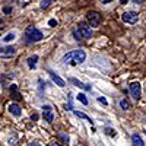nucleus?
<instances>
[{
    "instance_id": "obj_1",
    "label": "nucleus",
    "mask_w": 146,
    "mask_h": 146,
    "mask_svg": "<svg viewBox=\"0 0 146 146\" xmlns=\"http://www.w3.org/2000/svg\"><path fill=\"white\" fill-rule=\"evenodd\" d=\"M85 58H86V53L83 50H73V51H69L67 54L63 56L62 62L64 64H80L85 62Z\"/></svg>"
},
{
    "instance_id": "obj_2",
    "label": "nucleus",
    "mask_w": 146,
    "mask_h": 146,
    "mask_svg": "<svg viewBox=\"0 0 146 146\" xmlns=\"http://www.w3.org/2000/svg\"><path fill=\"white\" fill-rule=\"evenodd\" d=\"M25 36L29 41H40V40H42V32L34 27H28L25 31Z\"/></svg>"
},
{
    "instance_id": "obj_3",
    "label": "nucleus",
    "mask_w": 146,
    "mask_h": 146,
    "mask_svg": "<svg viewBox=\"0 0 146 146\" xmlns=\"http://www.w3.org/2000/svg\"><path fill=\"white\" fill-rule=\"evenodd\" d=\"M78 32L79 35L82 36V38H91V35H92V29L91 27L88 25L86 22H80L79 25H78Z\"/></svg>"
},
{
    "instance_id": "obj_4",
    "label": "nucleus",
    "mask_w": 146,
    "mask_h": 146,
    "mask_svg": "<svg viewBox=\"0 0 146 146\" xmlns=\"http://www.w3.org/2000/svg\"><path fill=\"white\" fill-rule=\"evenodd\" d=\"M88 22L91 23V27H100V23H101V15L98 13V12H95V10H91L88 12Z\"/></svg>"
},
{
    "instance_id": "obj_5",
    "label": "nucleus",
    "mask_w": 146,
    "mask_h": 146,
    "mask_svg": "<svg viewBox=\"0 0 146 146\" xmlns=\"http://www.w3.org/2000/svg\"><path fill=\"white\" fill-rule=\"evenodd\" d=\"M130 94L133 96V100H136V101L140 98V95H142V86H140L139 82H131L130 83Z\"/></svg>"
},
{
    "instance_id": "obj_6",
    "label": "nucleus",
    "mask_w": 146,
    "mask_h": 146,
    "mask_svg": "<svg viewBox=\"0 0 146 146\" xmlns=\"http://www.w3.org/2000/svg\"><path fill=\"white\" fill-rule=\"evenodd\" d=\"M121 19H123L126 23H136L139 16L136 12H133V10H129V12H124L123 15H121Z\"/></svg>"
},
{
    "instance_id": "obj_7",
    "label": "nucleus",
    "mask_w": 146,
    "mask_h": 146,
    "mask_svg": "<svg viewBox=\"0 0 146 146\" xmlns=\"http://www.w3.org/2000/svg\"><path fill=\"white\" fill-rule=\"evenodd\" d=\"M42 117H44V120L47 121V123H53L54 114H53V110H51L50 105H44L42 107Z\"/></svg>"
},
{
    "instance_id": "obj_8",
    "label": "nucleus",
    "mask_w": 146,
    "mask_h": 146,
    "mask_svg": "<svg viewBox=\"0 0 146 146\" xmlns=\"http://www.w3.org/2000/svg\"><path fill=\"white\" fill-rule=\"evenodd\" d=\"M9 113H12L13 115H16V117H19L21 114H22V108L18 105V104H9Z\"/></svg>"
},
{
    "instance_id": "obj_9",
    "label": "nucleus",
    "mask_w": 146,
    "mask_h": 146,
    "mask_svg": "<svg viewBox=\"0 0 146 146\" xmlns=\"http://www.w3.org/2000/svg\"><path fill=\"white\" fill-rule=\"evenodd\" d=\"M50 76H51V79H53V82H56V85H58V86L60 88H63L64 86V80L62 79V78H60V76H57L56 75V73H53V72H50Z\"/></svg>"
},
{
    "instance_id": "obj_10",
    "label": "nucleus",
    "mask_w": 146,
    "mask_h": 146,
    "mask_svg": "<svg viewBox=\"0 0 146 146\" xmlns=\"http://www.w3.org/2000/svg\"><path fill=\"white\" fill-rule=\"evenodd\" d=\"M131 140H133V145H135V146H145L142 137L137 135V133H133V135H131Z\"/></svg>"
},
{
    "instance_id": "obj_11",
    "label": "nucleus",
    "mask_w": 146,
    "mask_h": 146,
    "mask_svg": "<svg viewBox=\"0 0 146 146\" xmlns=\"http://www.w3.org/2000/svg\"><path fill=\"white\" fill-rule=\"evenodd\" d=\"M70 82H72V83H75L78 88H82V89H85V91H91V86H88V85H83L80 80H78V79H75V78H72Z\"/></svg>"
},
{
    "instance_id": "obj_12",
    "label": "nucleus",
    "mask_w": 146,
    "mask_h": 146,
    "mask_svg": "<svg viewBox=\"0 0 146 146\" xmlns=\"http://www.w3.org/2000/svg\"><path fill=\"white\" fill-rule=\"evenodd\" d=\"M0 51H2L5 56H13V54H15V47H9V48H0Z\"/></svg>"
},
{
    "instance_id": "obj_13",
    "label": "nucleus",
    "mask_w": 146,
    "mask_h": 146,
    "mask_svg": "<svg viewBox=\"0 0 146 146\" xmlns=\"http://www.w3.org/2000/svg\"><path fill=\"white\" fill-rule=\"evenodd\" d=\"M36 60H38V56H32L28 58V66L31 69H35V64H36Z\"/></svg>"
},
{
    "instance_id": "obj_14",
    "label": "nucleus",
    "mask_w": 146,
    "mask_h": 146,
    "mask_svg": "<svg viewBox=\"0 0 146 146\" xmlns=\"http://www.w3.org/2000/svg\"><path fill=\"white\" fill-rule=\"evenodd\" d=\"M75 115L76 117H79V118H83V120H86V121H89V123H92L91 121V118L86 115V114H83V113H79V111H75Z\"/></svg>"
},
{
    "instance_id": "obj_15",
    "label": "nucleus",
    "mask_w": 146,
    "mask_h": 146,
    "mask_svg": "<svg viewBox=\"0 0 146 146\" xmlns=\"http://www.w3.org/2000/svg\"><path fill=\"white\" fill-rule=\"evenodd\" d=\"M78 100H79L83 105H86V104H88V100H86V96H85L83 94H79V95H78Z\"/></svg>"
},
{
    "instance_id": "obj_16",
    "label": "nucleus",
    "mask_w": 146,
    "mask_h": 146,
    "mask_svg": "<svg viewBox=\"0 0 146 146\" xmlns=\"http://www.w3.org/2000/svg\"><path fill=\"white\" fill-rule=\"evenodd\" d=\"M120 107L123 108V110H129V108H130V104H129L126 100H123V101H120Z\"/></svg>"
},
{
    "instance_id": "obj_17",
    "label": "nucleus",
    "mask_w": 146,
    "mask_h": 146,
    "mask_svg": "<svg viewBox=\"0 0 146 146\" xmlns=\"http://www.w3.org/2000/svg\"><path fill=\"white\" fill-rule=\"evenodd\" d=\"M3 40H5L6 42H9V41H13V40H15V34H12V32H10V34H7Z\"/></svg>"
},
{
    "instance_id": "obj_18",
    "label": "nucleus",
    "mask_w": 146,
    "mask_h": 146,
    "mask_svg": "<svg viewBox=\"0 0 146 146\" xmlns=\"http://www.w3.org/2000/svg\"><path fill=\"white\" fill-rule=\"evenodd\" d=\"M58 139L63 140V143H69V136L67 135H63V133H60L58 135Z\"/></svg>"
},
{
    "instance_id": "obj_19",
    "label": "nucleus",
    "mask_w": 146,
    "mask_h": 146,
    "mask_svg": "<svg viewBox=\"0 0 146 146\" xmlns=\"http://www.w3.org/2000/svg\"><path fill=\"white\" fill-rule=\"evenodd\" d=\"M105 133H107L108 136H113V137L117 135V133H115V130H113V129H105Z\"/></svg>"
},
{
    "instance_id": "obj_20",
    "label": "nucleus",
    "mask_w": 146,
    "mask_h": 146,
    "mask_svg": "<svg viewBox=\"0 0 146 146\" xmlns=\"http://www.w3.org/2000/svg\"><path fill=\"white\" fill-rule=\"evenodd\" d=\"M50 3H51V0H42V2H41V7L44 9V7H47Z\"/></svg>"
},
{
    "instance_id": "obj_21",
    "label": "nucleus",
    "mask_w": 146,
    "mask_h": 146,
    "mask_svg": "<svg viewBox=\"0 0 146 146\" xmlns=\"http://www.w3.org/2000/svg\"><path fill=\"white\" fill-rule=\"evenodd\" d=\"M48 25H50V27H56L57 25V21L56 19H50V21H48Z\"/></svg>"
},
{
    "instance_id": "obj_22",
    "label": "nucleus",
    "mask_w": 146,
    "mask_h": 146,
    "mask_svg": "<svg viewBox=\"0 0 146 146\" xmlns=\"http://www.w3.org/2000/svg\"><path fill=\"white\" fill-rule=\"evenodd\" d=\"M98 101H100L101 104H104V105H107V100L104 98V96H100V98H98Z\"/></svg>"
},
{
    "instance_id": "obj_23",
    "label": "nucleus",
    "mask_w": 146,
    "mask_h": 146,
    "mask_svg": "<svg viewBox=\"0 0 146 146\" xmlns=\"http://www.w3.org/2000/svg\"><path fill=\"white\" fill-rule=\"evenodd\" d=\"M28 146H41V145L36 143V142H31V143H28Z\"/></svg>"
},
{
    "instance_id": "obj_24",
    "label": "nucleus",
    "mask_w": 146,
    "mask_h": 146,
    "mask_svg": "<svg viewBox=\"0 0 146 146\" xmlns=\"http://www.w3.org/2000/svg\"><path fill=\"white\" fill-rule=\"evenodd\" d=\"M3 12H5V13H10L12 9H10V7H5V9H3Z\"/></svg>"
},
{
    "instance_id": "obj_25",
    "label": "nucleus",
    "mask_w": 146,
    "mask_h": 146,
    "mask_svg": "<svg viewBox=\"0 0 146 146\" xmlns=\"http://www.w3.org/2000/svg\"><path fill=\"white\" fill-rule=\"evenodd\" d=\"M36 118H38V114H32L31 115V120H36Z\"/></svg>"
},
{
    "instance_id": "obj_26",
    "label": "nucleus",
    "mask_w": 146,
    "mask_h": 146,
    "mask_svg": "<svg viewBox=\"0 0 146 146\" xmlns=\"http://www.w3.org/2000/svg\"><path fill=\"white\" fill-rule=\"evenodd\" d=\"M110 2H113V0H101V3H110Z\"/></svg>"
},
{
    "instance_id": "obj_27",
    "label": "nucleus",
    "mask_w": 146,
    "mask_h": 146,
    "mask_svg": "<svg viewBox=\"0 0 146 146\" xmlns=\"http://www.w3.org/2000/svg\"><path fill=\"white\" fill-rule=\"evenodd\" d=\"M133 2H135V3H143L145 0H133Z\"/></svg>"
},
{
    "instance_id": "obj_28",
    "label": "nucleus",
    "mask_w": 146,
    "mask_h": 146,
    "mask_svg": "<svg viewBox=\"0 0 146 146\" xmlns=\"http://www.w3.org/2000/svg\"><path fill=\"white\" fill-rule=\"evenodd\" d=\"M120 2H121V3H123V5H126V3L129 2V0H120Z\"/></svg>"
},
{
    "instance_id": "obj_29",
    "label": "nucleus",
    "mask_w": 146,
    "mask_h": 146,
    "mask_svg": "<svg viewBox=\"0 0 146 146\" xmlns=\"http://www.w3.org/2000/svg\"><path fill=\"white\" fill-rule=\"evenodd\" d=\"M51 146H62V145H58V143H56V142H54V143H51Z\"/></svg>"
}]
</instances>
